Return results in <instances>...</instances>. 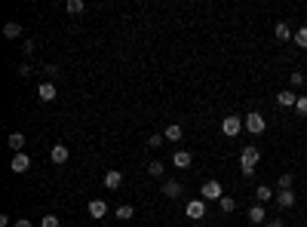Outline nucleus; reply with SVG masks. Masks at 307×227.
I'll return each instance as SVG.
<instances>
[{"instance_id": "f257e3e1", "label": "nucleus", "mask_w": 307, "mask_h": 227, "mask_svg": "<svg viewBox=\"0 0 307 227\" xmlns=\"http://www.w3.org/2000/svg\"><path fill=\"white\" fill-rule=\"evenodd\" d=\"M258 160H261V151H258V145H246V148L240 151V172H243L246 178H252V175H255V166H258Z\"/></svg>"}, {"instance_id": "f03ea898", "label": "nucleus", "mask_w": 307, "mask_h": 227, "mask_svg": "<svg viewBox=\"0 0 307 227\" xmlns=\"http://www.w3.org/2000/svg\"><path fill=\"white\" fill-rule=\"evenodd\" d=\"M200 197H203L206 203H218V200L224 197V188H221V181H215V178L203 181V188H200Z\"/></svg>"}, {"instance_id": "7ed1b4c3", "label": "nucleus", "mask_w": 307, "mask_h": 227, "mask_svg": "<svg viewBox=\"0 0 307 227\" xmlns=\"http://www.w3.org/2000/svg\"><path fill=\"white\" fill-rule=\"evenodd\" d=\"M243 129L252 132V135H261V132L268 129V123H264V117H261L258 111H249V114L243 117Z\"/></svg>"}, {"instance_id": "20e7f679", "label": "nucleus", "mask_w": 307, "mask_h": 227, "mask_svg": "<svg viewBox=\"0 0 307 227\" xmlns=\"http://www.w3.org/2000/svg\"><path fill=\"white\" fill-rule=\"evenodd\" d=\"M185 215H188L191 221H200V218L206 215V200H203V197H197V200H188V206H185Z\"/></svg>"}, {"instance_id": "39448f33", "label": "nucleus", "mask_w": 307, "mask_h": 227, "mask_svg": "<svg viewBox=\"0 0 307 227\" xmlns=\"http://www.w3.org/2000/svg\"><path fill=\"white\" fill-rule=\"evenodd\" d=\"M240 129H243V120H240L237 114H231V117H224V120H221V132H224L228 138L240 135Z\"/></svg>"}, {"instance_id": "423d86ee", "label": "nucleus", "mask_w": 307, "mask_h": 227, "mask_svg": "<svg viewBox=\"0 0 307 227\" xmlns=\"http://www.w3.org/2000/svg\"><path fill=\"white\" fill-rule=\"evenodd\" d=\"M68 157H71L68 145H52V148H49V160H52L55 166H65V163H68Z\"/></svg>"}, {"instance_id": "0eeeda50", "label": "nucleus", "mask_w": 307, "mask_h": 227, "mask_svg": "<svg viewBox=\"0 0 307 227\" xmlns=\"http://www.w3.org/2000/svg\"><path fill=\"white\" fill-rule=\"evenodd\" d=\"M9 169H12V172H18V175H22V172H28V169H31V157H28L25 151H22V154H12Z\"/></svg>"}, {"instance_id": "6e6552de", "label": "nucleus", "mask_w": 307, "mask_h": 227, "mask_svg": "<svg viewBox=\"0 0 307 227\" xmlns=\"http://www.w3.org/2000/svg\"><path fill=\"white\" fill-rule=\"evenodd\" d=\"M55 95H58V89H55V83H49V80H43V83L37 86V98H40V101H55Z\"/></svg>"}, {"instance_id": "1a4fd4ad", "label": "nucleus", "mask_w": 307, "mask_h": 227, "mask_svg": "<svg viewBox=\"0 0 307 227\" xmlns=\"http://www.w3.org/2000/svg\"><path fill=\"white\" fill-rule=\"evenodd\" d=\"M181 194H185L181 181H172V178H166V181H163V197H166V200H178Z\"/></svg>"}, {"instance_id": "9d476101", "label": "nucleus", "mask_w": 307, "mask_h": 227, "mask_svg": "<svg viewBox=\"0 0 307 227\" xmlns=\"http://www.w3.org/2000/svg\"><path fill=\"white\" fill-rule=\"evenodd\" d=\"M86 209H89V215H92V218H95V221H98V218H105V215H108V203H105V200H101V197H95V200H89V206H86Z\"/></svg>"}, {"instance_id": "9b49d317", "label": "nucleus", "mask_w": 307, "mask_h": 227, "mask_svg": "<svg viewBox=\"0 0 307 227\" xmlns=\"http://www.w3.org/2000/svg\"><path fill=\"white\" fill-rule=\"evenodd\" d=\"M255 200H258V206H268L271 200H277V194H274L268 184H258V188H255Z\"/></svg>"}, {"instance_id": "f8f14e48", "label": "nucleus", "mask_w": 307, "mask_h": 227, "mask_svg": "<svg viewBox=\"0 0 307 227\" xmlns=\"http://www.w3.org/2000/svg\"><path fill=\"white\" fill-rule=\"evenodd\" d=\"M249 221H252L255 227H264V224H268V215H264V206H258V203H255V206L249 209Z\"/></svg>"}, {"instance_id": "ddd939ff", "label": "nucleus", "mask_w": 307, "mask_h": 227, "mask_svg": "<svg viewBox=\"0 0 307 227\" xmlns=\"http://www.w3.org/2000/svg\"><path fill=\"white\" fill-rule=\"evenodd\" d=\"M295 101H298V95H295L292 89H283V92H277V105H280V108H295Z\"/></svg>"}, {"instance_id": "4468645a", "label": "nucleus", "mask_w": 307, "mask_h": 227, "mask_svg": "<svg viewBox=\"0 0 307 227\" xmlns=\"http://www.w3.org/2000/svg\"><path fill=\"white\" fill-rule=\"evenodd\" d=\"M172 163H175V169H188V166L194 163V154H191V151H175Z\"/></svg>"}, {"instance_id": "2eb2a0df", "label": "nucleus", "mask_w": 307, "mask_h": 227, "mask_svg": "<svg viewBox=\"0 0 307 227\" xmlns=\"http://www.w3.org/2000/svg\"><path fill=\"white\" fill-rule=\"evenodd\" d=\"M120 184H123V172H117V169L105 172V188H108V191H117Z\"/></svg>"}, {"instance_id": "dca6fc26", "label": "nucleus", "mask_w": 307, "mask_h": 227, "mask_svg": "<svg viewBox=\"0 0 307 227\" xmlns=\"http://www.w3.org/2000/svg\"><path fill=\"white\" fill-rule=\"evenodd\" d=\"M280 209H292L295 206V194L292 191H277V200H274Z\"/></svg>"}, {"instance_id": "f3484780", "label": "nucleus", "mask_w": 307, "mask_h": 227, "mask_svg": "<svg viewBox=\"0 0 307 227\" xmlns=\"http://www.w3.org/2000/svg\"><path fill=\"white\" fill-rule=\"evenodd\" d=\"M274 34H277V40H283V43L295 37V31L289 28V22H277V28H274Z\"/></svg>"}, {"instance_id": "a211bd4d", "label": "nucleus", "mask_w": 307, "mask_h": 227, "mask_svg": "<svg viewBox=\"0 0 307 227\" xmlns=\"http://www.w3.org/2000/svg\"><path fill=\"white\" fill-rule=\"evenodd\" d=\"M181 135H185V129H181L178 123H169V126H166V132H163V138H166V141H181Z\"/></svg>"}, {"instance_id": "6ab92c4d", "label": "nucleus", "mask_w": 307, "mask_h": 227, "mask_svg": "<svg viewBox=\"0 0 307 227\" xmlns=\"http://www.w3.org/2000/svg\"><path fill=\"white\" fill-rule=\"evenodd\" d=\"M3 37H6V40L22 37V25H18V22H6V25H3Z\"/></svg>"}, {"instance_id": "aec40b11", "label": "nucleus", "mask_w": 307, "mask_h": 227, "mask_svg": "<svg viewBox=\"0 0 307 227\" xmlns=\"http://www.w3.org/2000/svg\"><path fill=\"white\" fill-rule=\"evenodd\" d=\"M9 148H12L15 154H22V148H25V135H22V132H9Z\"/></svg>"}, {"instance_id": "412c9836", "label": "nucleus", "mask_w": 307, "mask_h": 227, "mask_svg": "<svg viewBox=\"0 0 307 227\" xmlns=\"http://www.w3.org/2000/svg\"><path fill=\"white\" fill-rule=\"evenodd\" d=\"M292 184H295V175H292V172H283V175L277 178V188H280V191H292Z\"/></svg>"}, {"instance_id": "4be33fe9", "label": "nucleus", "mask_w": 307, "mask_h": 227, "mask_svg": "<svg viewBox=\"0 0 307 227\" xmlns=\"http://www.w3.org/2000/svg\"><path fill=\"white\" fill-rule=\"evenodd\" d=\"M218 209H221L224 215H231V212L237 209V200H234V197H221V200H218Z\"/></svg>"}, {"instance_id": "5701e85b", "label": "nucleus", "mask_w": 307, "mask_h": 227, "mask_svg": "<svg viewBox=\"0 0 307 227\" xmlns=\"http://www.w3.org/2000/svg\"><path fill=\"white\" fill-rule=\"evenodd\" d=\"M163 172H166V166H163L160 160H154V163L148 166V175H151V178H163Z\"/></svg>"}, {"instance_id": "b1692460", "label": "nucleus", "mask_w": 307, "mask_h": 227, "mask_svg": "<svg viewBox=\"0 0 307 227\" xmlns=\"http://www.w3.org/2000/svg\"><path fill=\"white\" fill-rule=\"evenodd\" d=\"M292 40H295V46H301V49H307V25H301V28L295 31V37H292Z\"/></svg>"}, {"instance_id": "393cba45", "label": "nucleus", "mask_w": 307, "mask_h": 227, "mask_svg": "<svg viewBox=\"0 0 307 227\" xmlns=\"http://www.w3.org/2000/svg\"><path fill=\"white\" fill-rule=\"evenodd\" d=\"M132 215H135V209H132V206H117V218H120V221H129Z\"/></svg>"}, {"instance_id": "a878e982", "label": "nucleus", "mask_w": 307, "mask_h": 227, "mask_svg": "<svg viewBox=\"0 0 307 227\" xmlns=\"http://www.w3.org/2000/svg\"><path fill=\"white\" fill-rule=\"evenodd\" d=\"M71 15H77V12H83V0H68V6H65Z\"/></svg>"}, {"instance_id": "bb28decb", "label": "nucleus", "mask_w": 307, "mask_h": 227, "mask_svg": "<svg viewBox=\"0 0 307 227\" xmlns=\"http://www.w3.org/2000/svg\"><path fill=\"white\" fill-rule=\"evenodd\" d=\"M40 227H62V221H58V215H43Z\"/></svg>"}, {"instance_id": "cd10ccee", "label": "nucleus", "mask_w": 307, "mask_h": 227, "mask_svg": "<svg viewBox=\"0 0 307 227\" xmlns=\"http://www.w3.org/2000/svg\"><path fill=\"white\" fill-rule=\"evenodd\" d=\"M295 111H298L301 117H307V95H298V101H295Z\"/></svg>"}, {"instance_id": "c85d7f7f", "label": "nucleus", "mask_w": 307, "mask_h": 227, "mask_svg": "<svg viewBox=\"0 0 307 227\" xmlns=\"http://www.w3.org/2000/svg\"><path fill=\"white\" fill-rule=\"evenodd\" d=\"M289 83H292V86H304V74H301V71L289 74Z\"/></svg>"}, {"instance_id": "c756f323", "label": "nucleus", "mask_w": 307, "mask_h": 227, "mask_svg": "<svg viewBox=\"0 0 307 227\" xmlns=\"http://www.w3.org/2000/svg\"><path fill=\"white\" fill-rule=\"evenodd\" d=\"M163 141H166V138H163V135H151V138H148V148H160V145H163Z\"/></svg>"}, {"instance_id": "7c9ffc66", "label": "nucleus", "mask_w": 307, "mask_h": 227, "mask_svg": "<svg viewBox=\"0 0 307 227\" xmlns=\"http://www.w3.org/2000/svg\"><path fill=\"white\" fill-rule=\"evenodd\" d=\"M34 49H37V46H34V40H25V46H22V52H25V55H34Z\"/></svg>"}, {"instance_id": "2f4dec72", "label": "nucleus", "mask_w": 307, "mask_h": 227, "mask_svg": "<svg viewBox=\"0 0 307 227\" xmlns=\"http://www.w3.org/2000/svg\"><path fill=\"white\" fill-rule=\"evenodd\" d=\"M18 77H31V65H18Z\"/></svg>"}, {"instance_id": "473e14b6", "label": "nucleus", "mask_w": 307, "mask_h": 227, "mask_svg": "<svg viewBox=\"0 0 307 227\" xmlns=\"http://www.w3.org/2000/svg\"><path fill=\"white\" fill-rule=\"evenodd\" d=\"M43 74H49V77H55V74H58V68H55V65H46V68H43Z\"/></svg>"}, {"instance_id": "72a5a7b5", "label": "nucleus", "mask_w": 307, "mask_h": 227, "mask_svg": "<svg viewBox=\"0 0 307 227\" xmlns=\"http://www.w3.org/2000/svg\"><path fill=\"white\" fill-rule=\"evenodd\" d=\"M12 227H34L28 218H18V221H12Z\"/></svg>"}, {"instance_id": "f704fd0d", "label": "nucleus", "mask_w": 307, "mask_h": 227, "mask_svg": "<svg viewBox=\"0 0 307 227\" xmlns=\"http://www.w3.org/2000/svg\"><path fill=\"white\" fill-rule=\"evenodd\" d=\"M268 227H286V221H280V218H271V221H268Z\"/></svg>"}, {"instance_id": "c9c22d12", "label": "nucleus", "mask_w": 307, "mask_h": 227, "mask_svg": "<svg viewBox=\"0 0 307 227\" xmlns=\"http://www.w3.org/2000/svg\"><path fill=\"white\" fill-rule=\"evenodd\" d=\"M304 157H307V151H304Z\"/></svg>"}, {"instance_id": "e433bc0d", "label": "nucleus", "mask_w": 307, "mask_h": 227, "mask_svg": "<svg viewBox=\"0 0 307 227\" xmlns=\"http://www.w3.org/2000/svg\"><path fill=\"white\" fill-rule=\"evenodd\" d=\"M264 227H268V224H264Z\"/></svg>"}]
</instances>
